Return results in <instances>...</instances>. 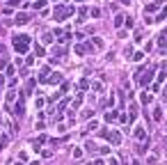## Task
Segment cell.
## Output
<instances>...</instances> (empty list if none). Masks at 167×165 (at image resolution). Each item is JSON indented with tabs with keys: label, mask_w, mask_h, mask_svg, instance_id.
I'll use <instances>...</instances> for the list:
<instances>
[{
	"label": "cell",
	"mask_w": 167,
	"mask_h": 165,
	"mask_svg": "<svg viewBox=\"0 0 167 165\" xmlns=\"http://www.w3.org/2000/svg\"><path fill=\"white\" fill-rule=\"evenodd\" d=\"M16 165H21V163H16Z\"/></svg>",
	"instance_id": "obj_39"
},
{
	"label": "cell",
	"mask_w": 167,
	"mask_h": 165,
	"mask_svg": "<svg viewBox=\"0 0 167 165\" xmlns=\"http://www.w3.org/2000/svg\"><path fill=\"white\" fill-rule=\"evenodd\" d=\"M121 2H124V5H131V0H121Z\"/></svg>",
	"instance_id": "obj_32"
},
{
	"label": "cell",
	"mask_w": 167,
	"mask_h": 165,
	"mask_svg": "<svg viewBox=\"0 0 167 165\" xmlns=\"http://www.w3.org/2000/svg\"><path fill=\"white\" fill-rule=\"evenodd\" d=\"M76 53H78V55H85V53H87V48H85L83 44H78V46H76Z\"/></svg>",
	"instance_id": "obj_17"
},
{
	"label": "cell",
	"mask_w": 167,
	"mask_h": 165,
	"mask_svg": "<svg viewBox=\"0 0 167 165\" xmlns=\"http://www.w3.org/2000/svg\"><path fill=\"white\" fill-rule=\"evenodd\" d=\"M165 16H167V7H165V9H162V12H160V14H158V19H153V21H162V19H165Z\"/></svg>",
	"instance_id": "obj_23"
},
{
	"label": "cell",
	"mask_w": 167,
	"mask_h": 165,
	"mask_svg": "<svg viewBox=\"0 0 167 165\" xmlns=\"http://www.w3.org/2000/svg\"><path fill=\"white\" fill-rule=\"evenodd\" d=\"M28 21H30V14H28V12H18L16 19H14V23H16V25H25Z\"/></svg>",
	"instance_id": "obj_4"
},
{
	"label": "cell",
	"mask_w": 167,
	"mask_h": 165,
	"mask_svg": "<svg viewBox=\"0 0 167 165\" xmlns=\"http://www.w3.org/2000/svg\"><path fill=\"white\" fill-rule=\"evenodd\" d=\"M7 142H9V135H5V133H2V135H0V151H2V149L7 147Z\"/></svg>",
	"instance_id": "obj_9"
},
{
	"label": "cell",
	"mask_w": 167,
	"mask_h": 165,
	"mask_svg": "<svg viewBox=\"0 0 167 165\" xmlns=\"http://www.w3.org/2000/svg\"><path fill=\"white\" fill-rule=\"evenodd\" d=\"M78 16H80V19H78V23H83V21H85V16H87V7H80V9H78Z\"/></svg>",
	"instance_id": "obj_11"
},
{
	"label": "cell",
	"mask_w": 167,
	"mask_h": 165,
	"mask_svg": "<svg viewBox=\"0 0 167 165\" xmlns=\"http://www.w3.org/2000/svg\"><path fill=\"white\" fill-rule=\"evenodd\" d=\"M0 53H5V46H2V44H0Z\"/></svg>",
	"instance_id": "obj_33"
},
{
	"label": "cell",
	"mask_w": 167,
	"mask_h": 165,
	"mask_svg": "<svg viewBox=\"0 0 167 165\" xmlns=\"http://www.w3.org/2000/svg\"><path fill=\"white\" fill-rule=\"evenodd\" d=\"M162 101H167V92H165V94H162Z\"/></svg>",
	"instance_id": "obj_35"
},
{
	"label": "cell",
	"mask_w": 167,
	"mask_h": 165,
	"mask_svg": "<svg viewBox=\"0 0 167 165\" xmlns=\"http://www.w3.org/2000/svg\"><path fill=\"white\" fill-rule=\"evenodd\" d=\"M110 165H117V160H115V158H110Z\"/></svg>",
	"instance_id": "obj_31"
},
{
	"label": "cell",
	"mask_w": 167,
	"mask_h": 165,
	"mask_svg": "<svg viewBox=\"0 0 167 165\" xmlns=\"http://www.w3.org/2000/svg\"><path fill=\"white\" fill-rule=\"evenodd\" d=\"M78 85H80V89H87V87H89V80H87V78H83Z\"/></svg>",
	"instance_id": "obj_19"
},
{
	"label": "cell",
	"mask_w": 167,
	"mask_h": 165,
	"mask_svg": "<svg viewBox=\"0 0 167 165\" xmlns=\"http://www.w3.org/2000/svg\"><path fill=\"white\" fill-rule=\"evenodd\" d=\"M2 82H5V76H0V85H2Z\"/></svg>",
	"instance_id": "obj_34"
},
{
	"label": "cell",
	"mask_w": 167,
	"mask_h": 165,
	"mask_svg": "<svg viewBox=\"0 0 167 165\" xmlns=\"http://www.w3.org/2000/svg\"><path fill=\"white\" fill-rule=\"evenodd\" d=\"M9 113L16 115V117H21V115L25 113V110H23V99H18L16 103H11V106H9Z\"/></svg>",
	"instance_id": "obj_3"
},
{
	"label": "cell",
	"mask_w": 167,
	"mask_h": 165,
	"mask_svg": "<svg viewBox=\"0 0 167 165\" xmlns=\"http://www.w3.org/2000/svg\"><path fill=\"white\" fill-rule=\"evenodd\" d=\"M14 48L18 55H25L30 48V35H14Z\"/></svg>",
	"instance_id": "obj_1"
},
{
	"label": "cell",
	"mask_w": 167,
	"mask_h": 165,
	"mask_svg": "<svg viewBox=\"0 0 167 165\" xmlns=\"http://www.w3.org/2000/svg\"><path fill=\"white\" fill-rule=\"evenodd\" d=\"M105 119H108V122H115V119H117V113H108V115H105Z\"/></svg>",
	"instance_id": "obj_22"
},
{
	"label": "cell",
	"mask_w": 167,
	"mask_h": 165,
	"mask_svg": "<svg viewBox=\"0 0 167 165\" xmlns=\"http://www.w3.org/2000/svg\"><path fill=\"white\" fill-rule=\"evenodd\" d=\"M48 76H51V69L46 67V69H44L41 73H39V80H41V82H46V78H48Z\"/></svg>",
	"instance_id": "obj_10"
},
{
	"label": "cell",
	"mask_w": 167,
	"mask_h": 165,
	"mask_svg": "<svg viewBox=\"0 0 167 165\" xmlns=\"http://www.w3.org/2000/svg\"><path fill=\"white\" fill-rule=\"evenodd\" d=\"M34 9H44V7H46V0H34Z\"/></svg>",
	"instance_id": "obj_15"
},
{
	"label": "cell",
	"mask_w": 167,
	"mask_h": 165,
	"mask_svg": "<svg viewBox=\"0 0 167 165\" xmlns=\"http://www.w3.org/2000/svg\"><path fill=\"white\" fill-rule=\"evenodd\" d=\"M160 117H162V108H156L153 110V122H160Z\"/></svg>",
	"instance_id": "obj_14"
},
{
	"label": "cell",
	"mask_w": 167,
	"mask_h": 165,
	"mask_svg": "<svg viewBox=\"0 0 167 165\" xmlns=\"http://www.w3.org/2000/svg\"><path fill=\"white\" fill-rule=\"evenodd\" d=\"M48 41H53V35H51V32H46V35H44V44H48Z\"/></svg>",
	"instance_id": "obj_24"
},
{
	"label": "cell",
	"mask_w": 167,
	"mask_h": 165,
	"mask_svg": "<svg viewBox=\"0 0 167 165\" xmlns=\"http://www.w3.org/2000/svg\"><path fill=\"white\" fill-rule=\"evenodd\" d=\"M30 165H41V163H39V160H34V163H30Z\"/></svg>",
	"instance_id": "obj_36"
},
{
	"label": "cell",
	"mask_w": 167,
	"mask_h": 165,
	"mask_svg": "<svg viewBox=\"0 0 167 165\" xmlns=\"http://www.w3.org/2000/svg\"><path fill=\"white\" fill-rule=\"evenodd\" d=\"M18 2H21V0H9V7H16Z\"/></svg>",
	"instance_id": "obj_28"
},
{
	"label": "cell",
	"mask_w": 167,
	"mask_h": 165,
	"mask_svg": "<svg viewBox=\"0 0 167 165\" xmlns=\"http://www.w3.org/2000/svg\"><path fill=\"white\" fill-rule=\"evenodd\" d=\"M53 53H55V55H64V53H67V51H64L62 46H55V48H53Z\"/></svg>",
	"instance_id": "obj_18"
},
{
	"label": "cell",
	"mask_w": 167,
	"mask_h": 165,
	"mask_svg": "<svg viewBox=\"0 0 167 165\" xmlns=\"http://www.w3.org/2000/svg\"><path fill=\"white\" fill-rule=\"evenodd\" d=\"M156 2H162V0H156Z\"/></svg>",
	"instance_id": "obj_37"
},
{
	"label": "cell",
	"mask_w": 167,
	"mask_h": 165,
	"mask_svg": "<svg viewBox=\"0 0 167 165\" xmlns=\"http://www.w3.org/2000/svg\"><path fill=\"white\" fill-rule=\"evenodd\" d=\"M83 156V149H73V158H80Z\"/></svg>",
	"instance_id": "obj_26"
},
{
	"label": "cell",
	"mask_w": 167,
	"mask_h": 165,
	"mask_svg": "<svg viewBox=\"0 0 167 165\" xmlns=\"http://www.w3.org/2000/svg\"><path fill=\"white\" fill-rule=\"evenodd\" d=\"M5 71H7V76H14V71H16V69H14V64H7V67H5Z\"/></svg>",
	"instance_id": "obj_16"
},
{
	"label": "cell",
	"mask_w": 167,
	"mask_h": 165,
	"mask_svg": "<svg viewBox=\"0 0 167 165\" xmlns=\"http://www.w3.org/2000/svg\"><path fill=\"white\" fill-rule=\"evenodd\" d=\"M73 14V7H64V5H57L53 9V19L55 21H64V16H71Z\"/></svg>",
	"instance_id": "obj_2"
},
{
	"label": "cell",
	"mask_w": 167,
	"mask_h": 165,
	"mask_svg": "<svg viewBox=\"0 0 167 165\" xmlns=\"http://www.w3.org/2000/svg\"><path fill=\"white\" fill-rule=\"evenodd\" d=\"M14 99H16V92H14V89H11V92L7 94V108H9L11 103H14Z\"/></svg>",
	"instance_id": "obj_12"
},
{
	"label": "cell",
	"mask_w": 167,
	"mask_h": 165,
	"mask_svg": "<svg viewBox=\"0 0 167 165\" xmlns=\"http://www.w3.org/2000/svg\"><path fill=\"white\" fill-rule=\"evenodd\" d=\"M92 16H94V19H96V16H101V9H99V7H94V9H92Z\"/></svg>",
	"instance_id": "obj_27"
},
{
	"label": "cell",
	"mask_w": 167,
	"mask_h": 165,
	"mask_svg": "<svg viewBox=\"0 0 167 165\" xmlns=\"http://www.w3.org/2000/svg\"><path fill=\"white\" fill-rule=\"evenodd\" d=\"M92 165H103V160H94V163H92Z\"/></svg>",
	"instance_id": "obj_30"
},
{
	"label": "cell",
	"mask_w": 167,
	"mask_h": 165,
	"mask_svg": "<svg viewBox=\"0 0 167 165\" xmlns=\"http://www.w3.org/2000/svg\"><path fill=\"white\" fill-rule=\"evenodd\" d=\"M46 82H51V85H57V82H62V73H57V71H53L51 76L46 78Z\"/></svg>",
	"instance_id": "obj_5"
},
{
	"label": "cell",
	"mask_w": 167,
	"mask_h": 165,
	"mask_svg": "<svg viewBox=\"0 0 167 165\" xmlns=\"http://www.w3.org/2000/svg\"><path fill=\"white\" fill-rule=\"evenodd\" d=\"M124 19H126V16H115V28H121V25H124Z\"/></svg>",
	"instance_id": "obj_13"
},
{
	"label": "cell",
	"mask_w": 167,
	"mask_h": 165,
	"mask_svg": "<svg viewBox=\"0 0 167 165\" xmlns=\"http://www.w3.org/2000/svg\"><path fill=\"white\" fill-rule=\"evenodd\" d=\"M92 87H94L96 92H101V89H103V82H94V85H92Z\"/></svg>",
	"instance_id": "obj_25"
},
{
	"label": "cell",
	"mask_w": 167,
	"mask_h": 165,
	"mask_svg": "<svg viewBox=\"0 0 167 165\" xmlns=\"http://www.w3.org/2000/svg\"><path fill=\"white\" fill-rule=\"evenodd\" d=\"M165 67H167V64H165Z\"/></svg>",
	"instance_id": "obj_40"
},
{
	"label": "cell",
	"mask_w": 167,
	"mask_h": 165,
	"mask_svg": "<svg viewBox=\"0 0 167 165\" xmlns=\"http://www.w3.org/2000/svg\"><path fill=\"white\" fill-rule=\"evenodd\" d=\"M46 140H48L46 135H39V138H34V140H32V144H34V149H39V147H41V144L46 142Z\"/></svg>",
	"instance_id": "obj_7"
},
{
	"label": "cell",
	"mask_w": 167,
	"mask_h": 165,
	"mask_svg": "<svg viewBox=\"0 0 167 165\" xmlns=\"http://www.w3.org/2000/svg\"><path fill=\"white\" fill-rule=\"evenodd\" d=\"M135 140H140V142L146 140V131L144 129H135Z\"/></svg>",
	"instance_id": "obj_8"
},
{
	"label": "cell",
	"mask_w": 167,
	"mask_h": 165,
	"mask_svg": "<svg viewBox=\"0 0 167 165\" xmlns=\"http://www.w3.org/2000/svg\"><path fill=\"white\" fill-rule=\"evenodd\" d=\"M165 151H167V144H165Z\"/></svg>",
	"instance_id": "obj_38"
},
{
	"label": "cell",
	"mask_w": 167,
	"mask_h": 165,
	"mask_svg": "<svg viewBox=\"0 0 167 165\" xmlns=\"http://www.w3.org/2000/svg\"><path fill=\"white\" fill-rule=\"evenodd\" d=\"M5 67H7V62L2 60V57H0V69H5Z\"/></svg>",
	"instance_id": "obj_29"
},
{
	"label": "cell",
	"mask_w": 167,
	"mask_h": 165,
	"mask_svg": "<svg viewBox=\"0 0 167 165\" xmlns=\"http://www.w3.org/2000/svg\"><path fill=\"white\" fill-rule=\"evenodd\" d=\"M94 46H96V48H103V39H99V37H94Z\"/></svg>",
	"instance_id": "obj_20"
},
{
	"label": "cell",
	"mask_w": 167,
	"mask_h": 165,
	"mask_svg": "<svg viewBox=\"0 0 167 165\" xmlns=\"http://www.w3.org/2000/svg\"><path fill=\"white\" fill-rule=\"evenodd\" d=\"M108 140H110V144H112V147H119L121 135H119V133H110V135H108Z\"/></svg>",
	"instance_id": "obj_6"
},
{
	"label": "cell",
	"mask_w": 167,
	"mask_h": 165,
	"mask_svg": "<svg viewBox=\"0 0 167 165\" xmlns=\"http://www.w3.org/2000/svg\"><path fill=\"white\" fill-rule=\"evenodd\" d=\"M142 57H144V53H142V51H140V53H133V60H135V62H140Z\"/></svg>",
	"instance_id": "obj_21"
}]
</instances>
